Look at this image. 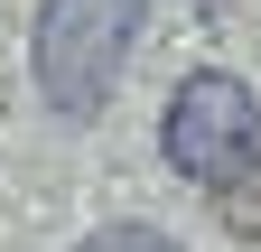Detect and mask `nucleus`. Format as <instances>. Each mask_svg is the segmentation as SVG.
Here are the masks:
<instances>
[{"mask_svg": "<svg viewBox=\"0 0 261 252\" xmlns=\"http://www.w3.org/2000/svg\"><path fill=\"white\" fill-rule=\"evenodd\" d=\"M75 252H177V243L159 234V224H103V234H84Z\"/></svg>", "mask_w": 261, "mask_h": 252, "instance_id": "4", "label": "nucleus"}, {"mask_svg": "<svg viewBox=\"0 0 261 252\" xmlns=\"http://www.w3.org/2000/svg\"><path fill=\"white\" fill-rule=\"evenodd\" d=\"M215 215H224L233 234H252V243H261V159H252V168H243V178L215 196Z\"/></svg>", "mask_w": 261, "mask_h": 252, "instance_id": "3", "label": "nucleus"}, {"mask_svg": "<svg viewBox=\"0 0 261 252\" xmlns=\"http://www.w3.org/2000/svg\"><path fill=\"white\" fill-rule=\"evenodd\" d=\"M159 149H168L177 178H196L205 196H224V187L261 159V93H252L243 75H187V84L168 93Z\"/></svg>", "mask_w": 261, "mask_h": 252, "instance_id": "2", "label": "nucleus"}, {"mask_svg": "<svg viewBox=\"0 0 261 252\" xmlns=\"http://www.w3.org/2000/svg\"><path fill=\"white\" fill-rule=\"evenodd\" d=\"M149 0H38V28H28V66L56 121H93L112 103L121 66L140 56Z\"/></svg>", "mask_w": 261, "mask_h": 252, "instance_id": "1", "label": "nucleus"}]
</instances>
